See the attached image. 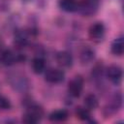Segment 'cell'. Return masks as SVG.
<instances>
[{"label":"cell","instance_id":"6da1fadb","mask_svg":"<svg viewBox=\"0 0 124 124\" xmlns=\"http://www.w3.org/2000/svg\"><path fill=\"white\" fill-rule=\"evenodd\" d=\"M7 80L10 85L18 92H25L29 88V81L27 78L18 72L10 73L7 76Z\"/></svg>","mask_w":124,"mask_h":124},{"label":"cell","instance_id":"7a4b0ae2","mask_svg":"<svg viewBox=\"0 0 124 124\" xmlns=\"http://www.w3.org/2000/svg\"><path fill=\"white\" fill-rule=\"evenodd\" d=\"M99 6V0H83L79 5H78V9L83 16H91L96 12Z\"/></svg>","mask_w":124,"mask_h":124},{"label":"cell","instance_id":"3957f363","mask_svg":"<svg viewBox=\"0 0 124 124\" xmlns=\"http://www.w3.org/2000/svg\"><path fill=\"white\" fill-rule=\"evenodd\" d=\"M0 59L4 65L11 66V65L15 64L16 61H21L22 59H24V57L21 54H16L11 49H6V50L2 51V53L0 55Z\"/></svg>","mask_w":124,"mask_h":124},{"label":"cell","instance_id":"277c9868","mask_svg":"<svg viewBox=\"0 0 124 124\" xmlns=\"http://www.w3.org/2000/svg\"><path fill=\"white\" fill-rule=\"evenodd\" d=\"M82 87H83V80L80 76H77L69 82L68 90L72 96L79 97V95L81 94V91H82Z\"/></svg>","mask_w":124,"mask_h":124},{"label":"cell","instance_id":"5b68a950","mask_svg":"<svg viewBox=\"0 0 124 124\" xmlns=\"http://www.w3.org/2000/svg\"><path fill=\"white\" fill-rule=\"evenodd\" d=\"M65 74L59 69H49L45 75V78L47 82L50 83H59L64 80Z\"/></svg>","mask_w":124,"mask_h":124},{"label":"cell","instance_id":"8992f818","mask_svg":"<svg viewBox=\"0 0 124 124\" xmlns=\"http://www.w3.org/2000/svg\"><path fill=\"white\" fill-rule=\"evenodd\" d=\"M121 105H122V96H121V94L117 93L112 97L111 101L107 105V107L105 108L106 115H110V114L114 113L115 111H117V109L121 107Z\"/></svg>","mask_w":124,"mask_h":124},{"label":"cell","instance_id":"52a82bcc","mask_svg":"<svg viewBox=\"0 0 124 124\" xmlns=\"http://www.w3.org/2000/svg\"><path fill=\"white\" fill-rule=\"evenodd\" d=\"M105 34V26L101 22L92 24L89 28V36L94 41H101Z\"/></svg>","mask_w":124,"mask_h":124},{"label":"cell","instance_id":"ba28073f","mask_svg":"<svg viewBox=\"0 0 124 124\" xmlns=\"http://www.w3.org/2000/svg\"><path fill=\"white\" fill-rule=\"evenodd\" d=\"M107 76L113 83H119L122 78V69L117 65H111L107 70Z\"/></svg>","mask_w":124,"mask_h":124},{"label":"cell","instance_id":"9c48e42d","mask_svg":"<svg viewBox=\"0 0 124 124\" xmlns=\"http://www.w3.org/2000/svg\"><path fill=\"white\" fill-rule=\"evenodd\" d=\"M56 61L57 63L65 68L71 67L73 65V57L68 51H60L56 55Z\"/></svg>","mask_w":124,"mask_h":124},{"label":"cell","instance_id":"30bf717a","mask_svg":"<svg viewBox=\"0 0 124 124\" xmlns=\"http://www.w3.org/2000/svg\"><path fill=\"white\" fill-rule=\"evenodd\" d=\"M95 57V52L94 50L89 47V46H84L79 53V59L83 64H88L90 63Z\"/></svg>","mask_w":124,"mask_h":124},{"label":"cell","instance_id":"8fae6325","mask_svg":"<svg viewBox=\"0 0 124 124\" xmlns=\"http://www.w3.org/2000/svg\"><path fill=\"white\" fill-rule=\"evenodd\" d=\"M124 50V40L123 37H119L113 41L111 44V51L113 54L121 55Z\"/></svg>","mask_w":124,"mask_h":124},{"label":"cell","instance_id":"7c38bea8","mask_svg":"<svg viewBox=\"0 0 124 124\" xmlns=\"http://www.w3.org/2000/svg\"><path fill=\"white\" fill-rule=\"evenodd\" d=\"M28 43L27 35L23 31H17L15 36V45L18 48H23Z\"/></svg>","mask_w":124,"mask_h":124},{"label":"cell","instance_id":"4fadbf2b","mask_svg":"<svg viewBox=\"0 0 124 124\" xmlns=\"http://www.w3.org/2000/svg\"><path fill=\"white\" fill-rule=\"evenodd\" d=\"M68 117V111L66 109H58L49 114V119L52 121H64Z\"/></svg>","mask_w":124,"mask_h":124},{"label":"cell","instance_id":"5bb4252c","mask_svg":"<svg viewBox=\"0 0 124 124\" xmlns=\"http://www.w3.org/2000/svg\"><path fill=\"white\" fill-rule=\"evenodd\" d=\"M59 5L62 10L66 12H74L78 10V3L75 0H61Z\"/></svg>","mask_w":124,"mask_h":124},{"label":"cell","instance_id":"9a60e30c","mask_svg":"<svg viewBox=\"0 0 124 124\" xmlns=\"http://www.w3.org/2000/svg\"><path fill=\"white\" fill-rule=\"evenodd\" d=\"M45 60L41 57H36L32 61V69L36 74H41L45 70Z\"/></svg>","mask_w":124,"mask_h":124},{"label":"cell","instance_id":"2e32d148","mask_svg":"<svg viewBox=\"0 0 124 124\" xmlns=\"http://www.w3.org/2000/svg\"><path fill=\"white\" fill-rule=\"evenodd\" d=\"M84 104L88 109H94L98 107V98L94 94H88L84 98Z\"/></svg>","mask_w":124,"mask_h":124},{"label":"cell","instance_id":"e0dca14e","mask_svg":"<svg viewBox=\"0 0 124 124\" xmlns=\"http://www.w3.org/2000/svg\"><path fill=\"white\" fill-rule=\"evenodd\" d=\"M40 116L30 112V111H27L26 114H24L23 118H22V121L24 123H28V124H33V123H37L39 120H40Z\"/></svg>","mask_w":124,"mask_h":124},{"label":"cell","instance_id":"ac0fdd59","mask_svg":"<svg viewBox=\"0 0 124 124\" xmlns=\"http://www.w3.org/2000/svg\"><path fill=\"white\" fill-rule=\"evenodd\" d=\"M77 115L81 120H88L90 118V111L87 108H78Z\"/></svg>","mask_w":124,"mask_h":124},{"label":"cell","instance_id":"d6986e66","mask_svg":"<svg viewBox=\"0 0 124 124\" xmlns=\"http://www.w3.org/2000/svg\"><path fill=\"white\" fill-rule=\"evenodd\" d=\"M11 107H12V106H11L10 101H9L7 98H5L4 96L0 95V108L6 110V109H10Z\"/></svg>","mask_w":124,"mask_h":124}]
</instances>
